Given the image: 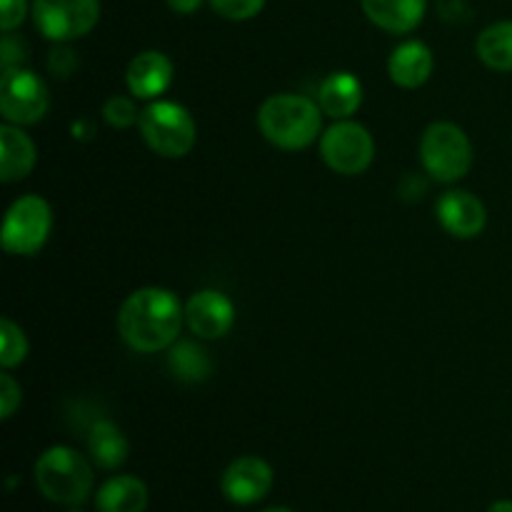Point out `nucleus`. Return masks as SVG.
<instances>
[{
	"label": "nucleus",
	"mask_w": 512,
	"mask_h": 512,
	"mask_svg": "<svg viewBox=\"0 0 512 512\" xmlns=\"http://www.w3.org/2000/svg\"><path fill=\"white\" fill-rule=\"evenodd\" d=\"M488 512H512V500H498L488 508Z\"/></svg>",
	"instance_id": "30"
},
{
	"label": "nucleus",
	"mask_w": 512,
	"mask_h": 512,
	"mask_svg": "<svg viewBox=\"0 0 512 512\" xmlns=\"http://www.w3.org/2000/svg\"><path fill=\"white\" fill-rule=\"evenodd\" d=\"M420 163L430 178L453 185L468 175L473 165V145L460 125L438 120L428 125L420 138Z\"/></svg>",
	"instance_id": "4"
},
{
	"label": "nucleus",
	"mask_w": 512,
	"mask_h": 512,
	"mask_svg": "<svg viewBox=\"0 0 512 512\" xmlns=\"http://www.w3.org/2000/svg\"><path fill=\"white\" fill-rule=\"evenodd\" d=\"M185 308L178 295L165 288H140L118 310V333L135 353H160L178 343Z\"/></svg>",
	"instance_id": "1"
},
{
	"label": "nucleus",
	"mask_w": 512,
	"mask_h": 512,
	"mask_svg": "<svg viewBox=\"0 0 512 512\" xmlns=\"http://www.w3.org/2000/svg\"><path fill=\"white\" fill-rule=\"evenodd\" d=\"M210 8L225 20H250L260 15L265 8V0H210Z\"/></svg>",
	"instance_id": "24"
},
{
	"label": "nucleus",
	"mask_w": 512,
	"mask_h": 512,
	"mask_svg": "<svg viewBox=\"0 0 512 512\" xmlns=\"http://www.w3.org/2000/svg\"><path fill=\"white\" fill-rule=\"evenodd\" d=\"M323 108L298 93H275L258 110V128L268 143L280 150H303L318 140Z\"/></svg>",
	"instance_id": "2"
},
{
	"label": "nucleus",
	"mask_w": 512,
	"mask_h": 512,
	"mask_svg": "<svg viewBox=\"0 0 512 512\" xmlns=\"http://www.w3.org/2000/svg\"><path fill=\"white\" fill-rule=\"evenodd\" d=\"M53 210L40 195H23L5 213L3 248L10 255H35L50 238Z\"/></svg>",
	"instance_id": "6"
},
{
	"label": "nucleus",
	"mask_w": 512,
	"mask_h": 512,
	"mask_svg": "<svg viewBox=\"0 0 512 512\" xmlns=\"http://www.w3.org/2000/svg\"><path fill=\"white\" fill-rule=\"evenodd\" d=\"M33 473L40 493L55 505L75 508L93 493V468L78 450L65 448V445L45 450L35 463Z\"/></svg>",
	"instance_id": "3"
},
{
	"label": "nucleus",
	"mask_w": 512,
	"mask_h": 512,
	"mask_svg": "<svg viewBox=\"0 0 512 512\" xmlns=\"http://www.w3.org/2000/svg\"><path fill=\"white\" fill-rule=\"evenodd\" d=\"M270 488H273V468L255 455L233 460L220 478V490L235 505L260 503Z\"/></svg>",
	"instance_id": "10"
},
{
	"label": "nucleus",
	"mask_w": 512,
	"mask_h": 512,
	"mask_svg": "<svg viewBox=\"0 0 512 512\" xmlns=\"http://www.w3.org/2000/svg\"><path fill=\"white\" fill-rule=\"evenodd\" d=\"M50 105L48 88L43 80L25 68L3 70L0 78V113L5 123L13 125H35L45 118Z\"/></svg>",
	"instance_id": "9"
},
{
	"label": "nucleus",
	"mask_w": 512,
	"mask_h": 512,
	"mask_svg": "<svg viewBox=\"0 0 512 512\" xmlns=\"http://www.w3.org/2000/svg\"><path fill=\"white\" fill-rule=\"evenodd\" d=\"M318 103L325 115L335 120H345L363 103V83L348 70H335L320 83Z\"/></svg>",
	"instance_id": "17"
},
{
	"label": "nucleus",
	"mask_w": 512,
	"mask_h": 512,
	"mask_svg": "<svg viewBox=\"0 0 512 512\" xmlns=\"http://www.w3.org/2000/svg\"><path fill=\"white\" fill-rule=\"evenodd\" d=\"M263 512H293L290 508H268V510H263Z\"/></svg>",
	"instance_id": "31"
},
{
	"label": "nucleus",
	"mask_w": 512,
	"mask_h": 512,
	"mask_svg": "<svg viewBox=\"0 0 512 512\" xmlns=\"http://www.w3.org/2000/svg\"><path fill=\"white\" fill-rule=\"evenodd\" d=\"M373 25L393 35L413 33L425 18L428 0H360Z\"/></svg>",
	"instance_id": "14"
},
{
	"label": "nucleus",
	"mask_w": 512,
	"mask_h": 512,
	"mask_svg": "<svg viewBox=\"0 0 512 512\" xmlns=\"http://www.w3.org/2000/svg\"><path fill=\"white\" fill-rule=\"evenodd\" d=\"M28 358V338L23 328L15 325L10 318L0 320V365L5 370L15 368Z\"/></svg>",
	"instance_id": "22"
},
{
	"label": "nucleus",
	"mask_w": 512,
	"mask_h": 512,
	"mask_svg": "<svg viewBox=\"0 0 512 512\" xmlns=\"http://www.w3.org/2000/svg\"><path fill=\"white\" fill-rule=\"evenodd\" d=\"M185 323L200 340H218L233 328L235 308L220 290H198L185 303Z\"/></svg>",
	"instance_id": "11"
},
{
	"label": "nucleus",
	"mask_w": 512,
	"mask_h": 512,
	"mask_svg": "<svg viewBox=\"0 0 512 512\" xmlns=\"http://www.w3.org/2000/svg\"><path fill=\"white\" fill-rule=\"evenodd\" d=\"M88 453L103 470H115L128 460L130 445L120 428L110 420H95L88 433Z\"/></svg>",
	"instance_id": "19"
},
{
	"label": "nucleus",
	"mask_w": 512,
	"mask_h": 512,
	"mask_svg": "<svg viewBox=\"0 0 512 512\" xmlns=\"http://www.w3.org/2000/svg\"><path fill=\"white\" fill-rule=\"evenodd\" d=\"M168 368L175 375V380L188 385L205 383L213 373V363H210L208 353L193 340H180L170 348Z\"/></svg>",
	"instance_id": "20"
},
{
	"label": "nucleus",
	"mask_w": 512,
	"mask_h": 512,
	"mask_svg": "<svg viewBox=\"0 0 512 512\" xmlns=\"http://www.w3.org/2000/svg\"><path fill=\"white\" fill-rule=\"evenodd\" d=\"M128 90L140 100H155L173 83V63L160 50H143L130 60L125 70Z\"/></svg>",
	"instance_id": "13"
},
{
	"label": "nucleus",
	"mask_w": 512,
	"mask_h": 512,
	"mask_svg": "<svg viewBox=\"0 0 512 512\" xmlns=\"http://www.w3.org/2000/svg\"><path fill=\"white\" fill-rule=\"evenodd\" d=\"M48 65L58 78H68V75H73L75 68H78V58H75V53L68 45L58 43V48H53V53H50Z\"/></svg>",
	"instance_id": "27"
},
{
	"label": "nucleus",
	"mask_w": 512,
	"mask_h": 512,
	"mask_svg": "<svg viewBox=\"0 0 512 512\" xmlns=\"http://www.w3.org/2000/svg\"><path fill=\"white\" fill-rule=\"evenodd\" d=\"M475 53L488 68L510 73L512 70V20H500V23L488 25L478 35Z\"/></svg>",
	"instance_id": "21"
},
{
	"label": "nucleus",
	"mask_w": 512,
	"mask_h": 512,
	"mask_svg": "<svg viewBox=\"0 0 512 512\" xmlns=\"http://www.w3.org/2000/svg\"><path fill=\"white\" fill-rule=\"evenodd\" d=\"M140 135L153 153L163 158H183L193 150L198 128L188 108L173 100H155L140 113Z\"/></svg>",
	"instance_id": "5"
},
{
	"label": "nucleus",
	"mask_w": 512,
	"mask_h": 512,
	"mask_svg": "<svg viewBox=\"0 0 512 512\" xmlns=\"http://www.w3.org/2000/svg\"><path fill=\"white\" fill-rule=\"evenodd\" d=\"M28 15V0H0V28L3 33H13L20 28Z\"/></svg>",
	"instance_id": "26"
},
{
	"label": "nucleus",
	"mask_w": 512,
	"mask_h": 512,
	"mask_svg": "<svg viewBox=\"0 0 512 512\" xmlns=\"http://www.w3.org/2000/svg\"><path fill=\"white\" fill-rule=\"evenodd\" d=\"M38 160L33 138L23 133L20 125L5 123L0 128V180L3 183H18L28 178Z\"/></svg>",
	"instance_id": "15"
},
{
	"label": "nucleus",
	"mask_w": 512,
	"mask_h": 512,
	"mask_svg": "<svg viewBox=\"0 0 512 512\" xmlns=\"http://www.w3.org/2000/svg\"><path fill=\"white\" fill-rule=\"evenodd\" d=\"M320 155L335 173L360 175L373 163L375 140L365 125L338 120L320 135Z\"/></svg>",
	"instance_id": "7"
},
{
	"label": "nucleus",
	"mask_w": 512,
	"mask_h": 512,
	"mask_svg": "<svg viewBox=\"0 0 512 512\" xmlns=\"http://www.w3.org/2000/svg\"><path fill=\"white\" fill-rule=\"evenodd\" d=\"M20 60H25V43L15 38L13 33L3 35V70L18 68Z\"/></svg>",
	"instance_id": "28"
},
{
	"label": "nucleus",
	"mask_w": 512,
	"mask_h": 512,
	"mask_svg": "<svg viewBox=\"0 0 512 512\" xmlns=\"http://www.w3.org/2000/svg\"><path fill=\"white\" fill-rule=\"evenodd\" d=\"M35 28L55 43H70L98 25L100 0H33Z\"/></svg>",
	"instance_id": "8"
},
{
	"label": "nucleus",
	"mask_w": 512,
	"mask_h": 512,
	"mask_svg": "<svg viewBox=\"0 0 512 512\" xmlns=\"http://www.w3.org/2000/svg\"><path fill=\"white\" fill-rule=\"evenodd\" d=\"M168 8L178 15H193L203 5V0H165Z\"/></svg>",
	"instance_id": "29"
},
{
	"label": "nucleus",
	"mask_w": 512,
	"mask_h": 512,
	"mask_svg": "<svg viewBox=\"0 0 512 512\" xmlns=\"http://www.w3.org/2000/svg\"><path fill=\"white\" fill-rule=\"evenodd\" d=\"M68 512H85V510H75V508H73V510H68Z\"/></svg>",
	"instance_id": "32"
},
{
	"label": "nucleus",
	"mask_w": 512,
	"mask_h": 512,
	"mask_svg": "<svg viewBox=\"0 0 512 512\" xmlns=\"http://www.w3.org/2000/svg\"><path fill=\"white\" fill-rule=\"evenodd\" d=\"M98 512H145L148 508V488L140 478L118 475L100 485L95 495Z\"/></svg>",
	"instance_id": "18"
},
{
	"label": "nucleus",
	"mask_w": 512,
	"mask_h": 512,
	"mask_svg": "<svg viewBox=\"0 0 512 512\" xmlns=\"http://www.w3.org/2000/svg\"><path fill=\"white\" fill-rule=\"evenodd\" d=\"M20 398H23V390H20L18 380L10 373L0 375V418L8 420L18 410Z\"/></svg>",
	"instance_id": "25"
},
{
	"label": "nucleus",
	"mask_w": 512,
	"mask_h": 512,
	"mask_svg": "<svg viewBox=\"0 0 512 512\" xmlns=\"http://www.w3.org/2000/svg\"><path fill=\"white\" fill-rule=\"evenodd\" d=\"M433 68V53L420 40H405V43H400L388 60L390 80L395 85H400V88L408 90H415L428 83L430 75H433Z\"/></svg>",
	"instance_id": "16"
},
{
	"label": "nucleus",
	"mask_w": 512,
	"mask_h": 512,
	"mask_svg": "<svg viewBox=\"0 0 512 512\" xmlns=\"http://www.w3.org/2000/svg\"><path fill=\"white\" fill-rule=\"evenodd\" d=\"M103 120L110 125V128H118V130L130 128V125L140 123L138 105H135L130 98H125V95H113V98L105 100Z\"/></svg>",
	"instance_id": "23"
},
{
	"label": "nucleus",
	"mask_w": 512,
	"mask_h": 512,
	"mask_svg": "<svg viewBox=\"0 0 512 512\" xmlns=\"http://www.w3.org/2000/svg\"><path fill=\"white\" fill-rule=\"evenodd\" d=\"M438 210V220L450 235L455 238H475L485 230L488 223V210H485L483 200L478 195L468 193V190H450L435 205Z\"/></svg>",
	"instance_id": "12"
}]
</instances>
